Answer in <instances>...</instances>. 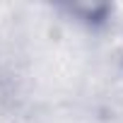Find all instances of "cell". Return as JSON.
I'll return each mask as SVG.
<instances>
[]
</instances>
